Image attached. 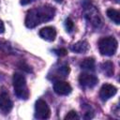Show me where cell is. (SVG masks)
<instances>
[{"label": "cell", "mask_w": 120, "mask_h": 120, "mask_svg": "<svg viewBox=\"0 0 120 120\" xmlns=\"http://www.w3.org/2000/svg\"><path fill=\"white\" fill-rule=\"evenodd\" d=\"M13 86L16 96L19 98L26 99L29 96V91L27 89L26 81L23 75L20 73H15L13 75Z\"/></svg>", "instance_id": "2"}, {"label": "cell", "mask_w": 120, "mask_h": 120, "mask_svg": "<svg viewBox=\"0 0 120 120\" xmlns=\"http://www.w3.org/2000/svg\"><path fill=\"white\" fill-rule=\"evenodd\" d=\"M79 116L77 114V112L75 111H70L66 116H65V119L66 120H73V119H78Z\"/></svg>", "instance_id": "15"}, {"label": "cell", "mask_w": 120, "mask_h": 120, "mask_svg": "<svg viewBox=\"0 0 120 120\" xmlns=\"http://www.w3.org/2000/svg\"><path fill=\"white\" fill-rule=\"evenodd\" d=\"M65 26H66V29H67L68 32H71L73 30V27H74V23H73L72 20L68 18L65 22Z\"/></svg>", "instance_id": "14"}, {"label": "cell", "mask_w": 120, "mask_h": 120, "mask_svg": "<svg viewBox=\"0 0 120 120\" xmlns=\"http://www.w3.org/2000/svg\"><path fill=\"white\" fill-rule=\"evenodd\" d=\"M55 2H57V3H61V2H63V0H54Z\"/></svg>", "instance_id": "20"}, {"label": "cell", "mask_w": 120, "mask_h": 120, "mask_svg": "<svg viewBox=\"0 0 120 120\" xmlns=\"http://www.w3.org/2000/svg\"><path fill=\"white\" fill-rule=\"evenodd\" d=\"M117 40L113 37H106L99 40L98 49L102 55L112 56L115 53L117 50Z\"/></svg>", "instance_id": "3"}, {"label": "cell", "mask_w": 120, "mask_h": 120, "mask_svg": "<svg viewBox=\"0 0 120 120\" xmlns=\"http://www.w3.org/2000/svg\"><path fill=\"white\" fill-rule=\"evenodd\" d=\"M39 36L47 41H52V40H54V38L56 37V30L54 27L46 26V27L40 29Z\"/></svg>", "instance_id": "9"}, {"label": "cell", "mask_w": 120, "mask_h": 120, "mask_svg": "<svg viewBox=\"0 0 120 120\" xmlns=\"http://www.w3.org/2000/svg\"><path fill=\"white\" fill-rule=\"evenodd\" d=\"M107 16L112 20L115 24L120 23V13L118 10L113 9V8H109L107 10Z\"/></svg>", "instance_id": "11"}, {"label": "cell", "mask_w": 120, "mask_h": 120, "mask_svg": "<svg viewBox=\"0 0 120 120\" xmlns=\"http://www.w3.org/2000/svg\"><path fill=\"white\" fill-rule=\"evenodd\" d=\"M34 0H21V4L22 5H27L29 3H32Z\"/></svg>", "instance_id": "18"}, {"label": "cell", "mask_w": 120, "mask_h": 120, "mask_svg": "<svg viewBox=\"0 0 120 120\" xmlns=\"http://www.w3.org/2000/svg\"><path fill=\"white\" fill-rule=\"evenodd\" d=\"M51 111L43 99H38L35 105V117L38 119H48L50 117Z\"/></svg>", "instance_id": "4"}, {"label": "cell", "mask_w": 120, "mask_h": 120, "mask_svg": "<svg viewBox=\"0 0 120 120\" xmlns=\"http://www.w3.org/2000/svg\"><path fill=\"white\" fill-rule=\"evenodd\" d=\"M88 48H89L88 43L85 40L78 41V42H76L75 44H73L70 47L71 51H73V52H75L77 53H84V52H86L88 51Z\"/></svg>", "instance_id": "10"}, {"label": "cell", "mask_w": 120, "mask_h": 120, "mask_svg": "<svg viewBox=\"0 0 120 120\" xmlns=\"http://www.w3.org/2000/svg\"><path fill=\"white\" fill-rule=\"evenodd\" d=\"M81 68L85 69V70H94L95 68V60L94 58H86L84 59L82 64H81Z\"/></svg>", "instance_id": "13"}, {"label": "cell", "mask_w": 120, "mask_h": 120, "mask_svg": "<svg viewBox=\"0 0 120 120\" xmlns=\"http://www.w3.org/2000/svg\"><path fill=\"white\" fill-rule=\"evenodd\" d=\"M53 90L58 95L67 96L71 92L72 88L68 82H64V81H57L53 84Z\"/></svg>", "instance_id": "7"}, {"label": "cell", "mask_w": 120, "mask_h": 120, "mask_svg": "<svg viewBox=\"0 0 120 120\" xmlns=\"http://www.w3.org/2000/svg\"><path fill=\"white\" fill-rule=\"evenodd\" d=\"M57 55H60V56H64L67 54V51L65 49H57V50H54L53 51Z\"/></svg>", "instance_id": "17"}, {"label": "cell", "mask_w": 120, "mask_h": 120, "mask_svg": "<svg viewBox=\"0 0 120 120\" xmlns=\"http://www.w3.org/2000/svg\"><path fill=\"white\" fill-rule=\"evenodd\" d=\"M101 70L106 76H108V77L112 76L113 75V64L110 61L103 63L101 65Z\"/></svg>", "instance_id": "12"}, {"label": "cell", "mask_w": 120, "mask_h": 120, "mask_svg": "<svg viewBox=\"0 0 120 120\" xmlns=\"http://www.w3.org/2000/svg\"><path fill=\"white\" fill-rule=\"evenodd\" d=\"M117 92V89L114 85L112 84H109V83H105L101 86L100 91H99V97L102 100H107L110 98L113 97Z\"/></svg>", "instance_id": "6"}, {"label": "cell", "mask_w": 120, "mask_h": 120, "mask_svg": "<svg viewBox=\"0 0 120 120\" xmlns=\"http://www.w3.org/2000/svg\"><path fill=\"white\" fill-rule=\"evenodd\" d=\"M58 71H59V73H61L63 76H67V75L69 73V68H68V66L64 65V66H62V67L58 69Z\"/></svg>", "instance_id": "16"}, {"label": "cell", "mask_w": 120, "mask_h": 120, "mask_svg": "<svg viewBox=\"0 0 120 120\" xmlns=\"http://www.w3.org/2000/svg\"><path fill=\"white\" fill-rule=\"evenodd\" d=\"M12 109V101L6 92L0 93V110L4 113H8Z\"/></svg>", "instance_id": "8"}, {"label": "cell", "mask_w": 120, "mask_h": 120, "mask_svg": "<svg viewBox=\"0 0 120 120\" xmlns=\"http://www.w3.org/2000/svg\"><path fill=\"white\" fill-rule=\"evenodd\" d=\"M5 30V26H4V22L0 20V33H3Z\"/></svg>", "instance_id": "19"}, {"label": "cell", "mask_w": 120, "mask_h": 120, "mask_svg": "<svg viewBox=\"0 0 120 120\" xmlns=\"http://www.w3.org/2000/svg\"><path fill=\"white\" fill-rule=\"evenodd\" d=\"M55 9L51 6H41L30 9L25 17V25L28 28H34L37 25L52 20L54 16Z\"/></svg>", "instance_id": "1"}, {"label": "cell", "mask_w": 120, "mask_h": 120, "mask_svg": "<svg viewBox=\"0 0 120 120\" xmlns=\"http://www.w3.org/2000/svg\"><path fill=\"white\" fill-rule=\"evenodd\" d=\"M98 80L95 75L87 72L82 73L79 77V82L84 88H92L98 83Z\"/></svg>", "instance_id": "5"}]
</instances>
